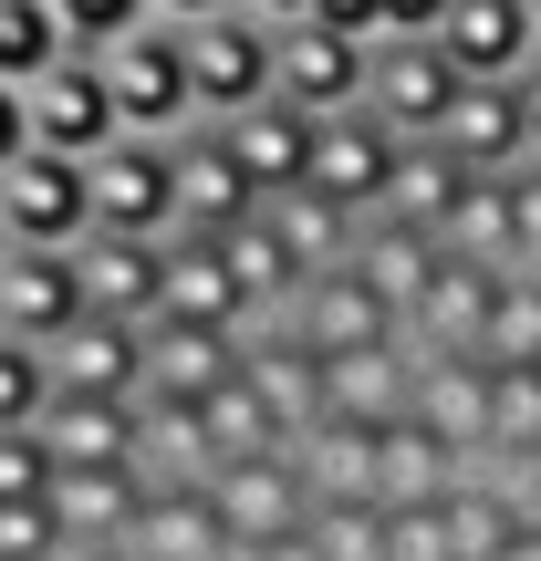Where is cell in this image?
Segmentation results:
<instances>
[{
	"instance_id": "4316f807",
	"label": "cell",
	"mask_w": 541,
	"mask_h": 561,
	"mask_svg": "<svg viewBox=\"0 0 541 561\" xmlns=\"http://www.w3.org/2000/svg\"><path fill=\"white\" fill-rule=\"evenodd\" d=\"M125 551H136V561H240L229 530H219V510H208V489H146Z\"/></svg>"
},
{
	"instance_id": "2e32d148",
	"label": "cell",
	"mask_w": 541,
	"mask_h": 561,
	"mask_svg": "<svg viewBox=\"0 0 541 561\" xmlns=\"http://www.w3.org/2000/svg\"><path fill=\"white\" fill-rule=\"evenodd\" d=\"M438 53L459 62L469 83H510V73L541 53L531 0H448V11H438Z\"/></svg>"
},
{
	"instance_id": "11a10c76",
	"label": "cell",
	"mask_w": 541,
	"mask_h": 561,
	"mask_svg": "<svg viewBox=\"0 0 541 561\" xmlns=\"http://www.w3.org/2000/svg\"><path fill=\"white\" fill-rule=\"evenodd\" d=\"M531 32H541V0H531Z\"/></svg>"
},
{
	"instance_id": "8d00e7d4",
	"label": "cell",
	"mask_w": 541,
	"mask_h": 561,
	"mask_svg": "<svg viewBox=\"0 0 541 561\" xmlns=\"http://www.w3.org/2000/svg\"><path fill=\"white\" fill-rule=\"evenodd\" d=\"M199 416H208V447H219V458H261V447H292V426H281L271 405L250 396V375H229L219 396L199 405Z\"/></svg>"
},
{
	"instance_id": "6f0895ef",
	"label": "cell",
	"mask_w": 541,
	"mask_h": 561,
	"mask_svg": "<svg viewBox=\"0 0 541 561\" xmlns=\"http://www.w3.org/2000/svg\"><path fill=\"white\" fill-rule=\"evenodd\" d=\"M531 520H541V510H531Z\"/></svg>"
},
{
	"instance_id": "9a60e30c",
	"label": "cell",
	"mask_w": 541,
	"mask_h": 561,
	"mask_svg": "<svg viewBox=\"0 0 541 561\" xmlns=\"http://www.w3.org/2000/svg\"><path fill=\"white\" fill-rule=\"evenodd\" d=\"M63 322H83V261L74 250H0V333L53 343Z\"/></svg>"
},
{
	"instance_id": "7dc6e473",
	"label": "cell",
	"mask_w": 541,
	"mask_h": 561,
	"mask_svg": "<svg viewBox=\"0 0 541 561\" xmlns=\"http://www.w3.org/2000/svg\"><path fill=\"white\" fill-rule=\"evenodd\" d=\"M313 21H334V32H354V42H375V0H313Z\"/></svg>"
},
{
	"instance_id": "5b68a950",
	"label": "cell",
	"mask_w": 541,
	"mask_h": 561,
	"mask_svg": "<svg viewBox=\"0 0 541 561\" xmlns=\"http://www.w3.org/2000/svg\"><path fill=\"white\" fill-rule=\"evenodd\" d=\"M208 510H219L229 551H261V541H292L313 520V479H302L292 447H261V458H219L208 468Z\"/></svg>"
},
{
	"instance_id": "484cf974",
	"label": "cell",
	"mask_w": 541,
	"mask_h": 561,
	"mask_svg": "<svg viewBox=\"0 0 541 561\" xmlns=\"http://www.w3.org/2000/svg\"><path fill=\"white\" fill-rule=\"evenodd\" d=\"M406 416H427L448 447L480 458V437H489V364L480 354H417V396H406Z\"/></svg>"
},
{
	"instance_id": "603a6c76",
	"label": "cell",
	"mask_w": 541,
	"mask_h": 561,
	"mask_svg": "<svg viewBox=\"0 0 541 561\" xmlns=\"http://www.w3.org/2000/svg\"><path fill=\"white\" fill-rule=\"evenodd\" d=\"M136 396H53L42 405V447H53V468H115L136 458Z\"/></svg>"
},
{
	"instance_id": "ac0fdd59",
	"label": "cell",
	"mask_w": 541,
	"mask_h": 561,
	"mask_svg": "<svg viewBox=\"0 0 541 561\" xmlns=\"http://www.w3.org/2000/svg\"><path fill=\"white\" fill-rule=\"evenodd\" d=\"M469 468H480V458H469V447H448L427 416H385V437H375V500H385V510L448 500Z\"/></svg>"
},
{
	"instance_id": "d4e9b609",
	"label": "cell",
	"mask_w": 541,
	"mask_h": 561,
	"mask_svg": "<svg viewBox=\"0 0 541 561\" xmlns=\"http://www.w3.org/2000/svg\"><path fill=\"white\" fill-rule=\"evenodd\" d=\"M167 312H178V322H229V333L250 322L240 280H229V240H208V229H167Z\"/></svg>"
},
{
	"instance_id": "e0dca14e",
	"label": "cell",
	"mask_w": 541,
	"mask_h": 561,
	"mask_svg": "<svg viewBox=\"0 0 541 561\" xmlns=\"http://www.w3.org/2000/svg\"><path fill=\"white\" fill-rule=\"evenodd\" d=\"M250 208H261V187L240 178V157L219 146V125H188V136H178V229H208V240H229Z\"/></svg>"
},
{
	"instance_id": "6da1fadb",
	"label": "cell",
	"mask_w": 541,
	"mask_h": 561,
	"mask_svg": "<svg viewBox=\"0 0 541 561\" xmlns=\"http://www.w3.org/2000/svg\"><path fill=\"white\" fill-rule=\"evenodd\" d=\"M178 53H188V104L199 125H229L250 104H271V21L261 11H208V21H178Z\"/></svg>"
},
{
	"instance_id": "277c9868",
	"label": "cell",
	"mask_w": 541,
	"mask_h": 561,
	"mask_svg": "<svg viewBox=\"0 0 541 561\" xmlns=\"http://www.w3.org/2000/svg\"><path fill=\"white\" fill-rule=\"evenodd\" d=\"M83 178H94V229H136V240L178 229V136H104Z\"/></svg>"
},
{
	"instance_id": "1f68e13d",
	"label": "cell",
	"mask_w": 541,
	"mask_h": 561,
	"mask_svg": "<svg viewBox=\"0 0 541 561\" xmlns=\"http://www.w3.org/2000/svg\"><path fill=\"white\" fill-rule=\"evenodd\" d=\"M261 219L281 229V250H292L302 271H334V261H354V208H334L323 187H281V198H261Z\"/></svg>"
},
{
	"instance_id": "bcb514c9",
	"label": "cell",
	"mask_w": 541,
	"mask_h": 561,
	"mask_svg": "<svg viewBox=\"0 0 541 561\" xmlns=\"http://www.w3.org/2000/svg\"><path fill=\"white\" fill-rule=\"evenodd\" d=\"M438 11L448 0H375V42L385 32H438Z\"/></svg>"
},
{
	"instance_id": "7c38bea8",
	"label": "cell",
	"mask_w": 541,
	"mask_h": 561,
	"mask_svg": "<svg viewBox=\"0 0 541 561\" xmlns=\"http://www.w3.org/2000/svg\"><path fill=\"white\" fill-rule=\"evenodd\" d=\"M229 375H240V333L229 322H178V312L146 322V396L157 405H208Z\"/></svg>"
},
{
	"instance_id": "d590c367",
	"label": "cell",
	"mask_w": 541,
	"mask_h": 561,
	"mask_svg": "<svg viewBox=\"0 0 541 561\" xmlns=\"http://www.w3.org/2000/svg\"><path fill=\"white\" fill-rule=\"evenodd\" d=\"M480 364H541V271H500L480 322Z\"/></svg>"
},
{
	"instance_id": "f35d334b",
	"label": "cell",
	"mask_w": 541,
	"mask_h": 561,
	"mask_svg": "<svg viewBox=\"0 0 541 561\" xmlns=\"http://www.w3.org/2000/svg\"><path fill=\"white\" fill-rule=\"evenodd\" d=\"M302 530L323 561H385V500H313Z\"/></svg>"
},
{
	"instance_id": "60d3db41",
	"label": "cell",
	"mask_w": 541,
	"mask_h": 561,
	"mask_svg": "<svg viewBox=\"0 0 541 561\" xmlns=\"http://www.w3.org/2000/svg\"><path fill=\"white\" fill-rule=\"evenodd\" d=\"M42 405H53V364H42V343L0 333V426H42Z\"/></svg>"
},
{
	"instance_id": "f1b7e54d",
	"label": "cell",
	"mask_w": 541,
	"mask_h": 561,
	"mask_svg": "<svg viewBox=\"0 0 541 561\" xmlns=\"http://www.w3.org/2000/svg\"><path fill=\"white\" fill-rule=\"evenodd\" d=\"M375 437L385 426H364V416H313L302 426L292 458L313 479V500H375Z\"/></svg>"
},
{
	"instance_id": "7402d4cb",
	"label": "cell",
	"mask_w": 541,
	"mask_h": 561,
	"mask_svg": "<svg viewBox=\"0 0 541 561\" xmlns=\"http://www.w3.org/2000/svg\"><path fill=\"white\" fill-rule=\"evenodd\" d=\"M438 146L459 167H480V178H500V167L531 157V125H521V83H459V104H448Z\"/></svg>"
},
{
	"instance_id": "8992f818",
	"label": "cell",
	"mask_w": 541,
	"mask_h": 561,
	"mask_svg": "<svg viewBox=\"0 0 541 561\" xmlns=\"http://www.w3.org/2000/svg\"><path fill=\"white\" fill-rule=\"evenodd\" d=\"M459 62L438 53V32H385L364 42V115H385L396 136H438L448 104H459Z\"/></svg>"
},
{
	"instance_id": "7a4b0ae2",
	"label": "cell",
	"mask_w": 541,
	"mask_h": 561,
	"mask_svg": "<svg viewBox=\"0 0 541 561\" xmlns=\"http://www.w3.org/2000/svg\"><path fill=\"white\" fill-rule=\"evenodd\" d=\"M104 104H115V136H188L199 104H188V53H178V21H146L125 32L115 53H94Z\"/></svg>"
},
{
	"instance_id": "ba28073f",
	"label": "cell",
	"mask_w": 541,
	"mask_h": 561,
	"mask_svg": "<svg viewBox=\"0 0 541 561\" xmlns=\"http://www.w3.org/2000/svg\"><path fill=\"white\" fill-rule=\"evenodd\" d=\"M396 157H406V136H396L385 115H364V104H354V115H323V125H313V178H302V187H323L334 208L375 219L385 187H396Z\"/></svg>"
},
{
	"instance_id": "681fc988",
	"label": "cell",
	"mask_w": 541,
	"mask_h": 561,
	"mask_svg": "<svg viewBox=\"0 0 541 561\" xmlns=\"http://www.w3.org/2000/svg\"><path fill=\"white\" fill-rule=\"evenodd\" d=\"M510 83H521V125H531V157H541V53H531Z\"/></svg>"
},
{
	"instance_id": "ee69618b",
	"label": "cell",
	"mask_w": 541,
	"mask_h": 561,
	"mask_svg": "<svg viewBox=\"0 0 541 561\" xmlns=\"http://www.w3.org/2000/svg\"><path fill=\"white\" fill-rule=\"evenodd\" d=\"M53 489V447L42 426H0V500H42Z\"/></svg>"
},
{
	"instance_id": "db71d44e",
	"label": "cell",
	"mask_w": 541,
	"mask_h": 561,
	"mask_svg": "<svg viewBox=\"0 0 541 561\" xmlns=\"http://www.w3.org/2000/svg\"><path fill=\"white\" fill-rule=\"evenodd\" d=\"M74 561H136V551H74Z\"/></svg>"
},
{
	"instance_id": "816d5d0a",
	"label": "cell",
	"mask_w": 541,
	"mask_h": 561,
	"mask_svg": "<svg viewBox=\"0 0 541 561\" xmlns=\"http://www.w3.org/2000/svg\"><path fill=\"white\" fill-rule=\"evenodd\" d=\"M208 11H229V0H157V21H208Z\"/></svg>"
},
{
	"instance_id": "7bdbcfd3",
	"label": "cell",
	"mask_w": 541,
	"mask_h": 561,
	"mask_svg": "<svg viewBox=\"0 0 541 561\" xmlns=\"http://www.w3.org/2000/svg\"><path fill=\"white\" fill-rule=\"evenodd\" d=\"M385 561H459V551H448V510L438 500L385 510Z\"/></svg>"
},
{
	"instance_id": "c3c4849f",
	"label": "cell",
	"mask_w": 541,
	"mask_h": 561,
	"mask_svg": "<svg viewBox=\"0 0 541 561\" xmlns=\"http://www.w3.org/2000/svg\"><path fill=\"white\" fill-rule=\"evenodd\" d=\"M32 146V125H21V83H0V167Z\"/></svg>"
},
{
	"instance_id": "44dd1931",
	"label": "cell",
	"mask_w": 541,
	"mask_h": 561,
	"mask_svg": "<svg viewBox=\"0 0 541 561\" xmlns=\"http://www.w3.org/2000/svg\"><path fill=\"white\" fill-rule=\"evenodd\" d=\"M219 146L229 157H240V178L261 187V198H281V187H302L313 178V115H302V104H250V115H229L219 125Z\"/></svg>"
},
{
	"instance_id": "30bf717a",
	"label": "cell",
	"mask_w": 541,
	"mask_h": 561,
	"mask_svg": "<svg viewBox=\"0 0 541 561\" xmlns=\"http://www.w3.org/2000/svg\"><path fill=\"white\" fill-rule=\"evenodd\" d=\"M53 520H63V561L74 551H125V530H136L146 510V468L115 458V468H53Z\"/></svg>"
},
{
	"instance_id": "e575fe53",
	"label": "cell",
	"mask_w": 541,
	"mask_h": 561,
	"mask_svg": "<svg viewBox=\"0 0 541 561\" xmlns=\"http://www.w3.org/2000/svg\"><path fill=\"white\" fill-rule=\"evenodd\" d=\"M541 447V364H489V437H480V468H510Z\"/></svg>"
},
{
	"instance_id": "74e56055",
	"label": "cell",
	"mask_w": 541,
	"mask_h": 561,
	"mask_svg": "<svg viewBox=\"0 0 541 561\" xmlns=\"http://www.w3.org/2000/svg\"><path fill=\"white\" fill-rule=\"evenodd\" d=\"M53 62H63L53 0H0V83H42Z\"/></svg>"
},
{
	"instance_id": "f546056e",
	"label": "cell",
	"mask_w": 541,
	"mask_h": 561,
	"mask_svg": "<svg viewBox=\"0 0 541 561\" xmlns=\"http://www.w3.org/2000/svg\"><path fill=\"white\" fill-rule=\"evenodd\" d=\"M438 250H459V261H489V271H510V261H521V208H510V167H500V178H469V187H459V208L438 219Z\"/></svg>"
},
{
	"instance_id": "4dcf8cb0",
	"label": "cell",
	"mask_w": 541,
	"mask_h": 561,
	"mask_svg": "<svg viewBox=\"0 0 541 561\" xmlns=\"http://www.w3.org/2000/svg\"><path fill=\"white\" fill-rule=\"evenodd\" d=\"M229 280H240L250 322H281V312H292V291H302V280H313V271H302L292 250H281V229L261 219V208H250V219L229 229ZM250 322H240V333H250Z\"/></svg>"
},
{
	"instance_id": "83f0119b",
	"label": "cell",
	"mask_w": 541,
	"mask_h": 561,
	"mask_svg": "<svg viewBox=\"0 0 541 561\" xmlns=\"http://www.w3.org/2000/svg\"><path fill=\"white\" fill-rule=\"evenodd\" d=\"M136 468H146V489H208V468H219V447H208V416L199 405H157V396H136Z\"/></svg>"
},
{
	"instance_id": "5bb4252c",
	"label": "cell",
	"mask_w": 541,
	"mask_h": 561,
	"mask_svg": "<svg viewBox=\"0 0 541 561\" xmlns=\"http://www.w3.org/2000/svg\"><path fill=\"white\" fill-rule=\"evenodd\" d=\"M281 322H292L313 354H354V343H396V333H406V312L364 291V280H354V261L313 271V280L292 291V312H281Z\"/></svg>"
},
{
	"instance_id": "52a82bcc",
	"label": "cell",
	"mask_w": 541,
	"mask_h": 561,
	"mask_svg": "<svg viewBox=\"0 0 541 561\" xmlns=\"http://www.w3.org/2000/svg\"><path fill=\"white\" fill-rule=\"evenodd\" d=\"M271 94L302 104L313 125L323 115H354V104H364V42L334 32V21H313V11L281 21V32H271Z\"/></svg>"
},
{
	"instance_id": "9f6ffc18",
	"label": "cell",
	"mask_w": 541,
	"mask_h": 561,
	"mask_svg": "<svg viewBox=\"0 0 541 561\" xmlns=\"http://www.w3.org/2000/svg\"><path fill=\"white\" fill-rule=\"evenodd\" d=\"M0 250H11V229H0Z\"/></svg>"
},
{
	"instance_id": "836d02e7",
	"label": "cell",
	"mask_w": 541,
	"mask_h": 561,
	"mask_svg": "<svg viewBox=\"0 0 541 561\" xmlns=\"http://www.w3.org/2000/svg\"><path fill=\"white\" fill-rule=\"evenodd\" d=\"M480 178V167H459L438 136H406V157H396V187H385V219H417V229H438L448 208H459V187Z\"/></svg>"
},
{
	"instance_id": "ab89813d",
	"label": "cell",
	"mask_w": 541,
	"mask_h": 561,
	"mask_svg": "<svg viewBox=\"0 0 541 561\" xmlns=\"http://www.w3.org/2000/svg\"><path fill=\"white\" fill-rule=\"evenodd\" d=\"M53 21H63V53H115L125 32L157 21V0H53Z\"/></svg>"
},
{
	"instance_id": "3957f363",
	"label": "cell",
	"mask_w": 541,
	"mask_h": 561,
	"mask_svg": "<svg viewBox=\"0 0 541 561\" xmlns=\"http://www.w3.org/2000/svg\"><path fill=\"white\" fill-rule=\"evenodd\" d=\"M0 229H11V250H74L83 229H94V178H83V157L21 146V157L0 167Z\"/></svg>"
},
{
	"instance_id": "ffe728a7",
	"label": "cell",
	"mask_w": 541,
	"mask_h": 561,
	"mask_svg": "<svg viewBox=\"0 0 541 561\" xmlns=\"http://www.w3.org/2000/svg\"><path fill=\"white\" fill-rule=\"evenodd\" d=\"M489 291H500V271H489V261H459V250H448V261H438V280L417 291V312H406V343H417V354H480Z\"/></svg>"
},
{
	"instance_id": "f907efd6",
	"label": "cell",
	"mask_w": 541,
	"mask_h": 561,
	"mask_svg": "<svg viewBox=\"0 0 541 561\" xmlns=\"http://www.w3.org/2000/svg\"><path fill=\"white\" fill-rule=\"evenodd\" d=\"M489 561H541V520H521V530H510V541L489 551Z\"/></svg>"
},
{
	"instance_id": "d6986e66",
	"label": "cell",
	"mask_w": 541,
	"mask_h": 561,
	"mask_svg": "<svg viewBox=\"0 0 541 561\" xmlns=\"http://www.w3.org/2000/svg\"><path fill=\"white\" fill-rule=\"evenodd\" d=\"M406 396H417V343H354V354H323V416H406Z\"/></svg>"
},
{
	"instance_id": "8fae6325",
	"label": "cell",
	"mask_w": 541,
	"mask_h": 561,
	"mask_svg": "<svg viewBox=\"0 0 541 561\" xmlns=\"http://www.w3.org/2000/svg\"><path fill=\"white\" fill-rule=\"evenodd\" d=\"M74 261H83V312H115V322H157V312H167V240H136V229H83Z\"/></svg>"
},
{
	"instance_id": "d6a6232c",
	"label": "cell",
	"mask_w": 541,
	"mask_h": 561,
	"mask_svg": "<svg viewBox=\"0 0 541 561\" xmlns=\"http://www.w3.org/2000/svg\"><path fill=\"white\" fill-rule=\"evenodd\" d=\"M438 510H448V551H459V561H489L510 530L531 520V510H521V489H510V479H489V468H469V479L448 489Z\"/></svg>"
},
{
	"instance_id": "b9f144b4",
	"label": "cell",
	"mask_w": 541,
	"mask_h": 561,
	"mask_svg": "<svg viewBox=\"0 0 541 561\" xmlns=\"http://www.w3.org/2000/svg\"><path fill=\"white\" fill-rule=\"evenodd\" d=\"M0 561H63L53 500H0Z\"/></svg>"
},
{
	"instance_id": "cb8c5ba5",
	"label": "cell",
	"mask_w": 541,
	"mask_h": 561,
	"mask_svg": "<svg viewBox=\"0 0 541 561\" xmlns=\"http://www.w3.org/2000/svg\"><path fill=\"white\" fill-rule=\"evenodd\" d=\"M438 261H448L438 229H417V219H385V208H375V219L354 229V280L375 301H396V312H417V291L438 280Z\"/></svg>"
},
{
	"instance_id": "9c48e42d",
	"label": "cell",
	"mask_w": 541,
	"mask_h": 561,
	"mask_svg": "<svg viewBox=\"0 0 541 561\" xmlns=\"http://www.w3.org/2000/svg\"><path fill=\"white\" fill-rule=\"evenodd\" d=\"M42 364H53V396H146V322L83 312L42 343Z\"/></svg>"
},
{
	"instance_id": "4fadbf2b",
	"label": "cell",
	"mask_w": 541,
	"mask_h": 561,
	"mask_svg": "<svg viewBox=\"0 0 541 561\" xmlns=\"http://www.w3.org/2000/svg\"><path fill=\"white\" fill-rule=\"evenodd\" d=\"M21 125H32V146H53V157H94V146L115 136V104H104L94 53H63L42 83H21Z\"/></svg>"
},
{
	"instance_id": "f5cc1de1",
	"label": "cell",
	"mask_w": 541,
	"mask_h": 561,
	"mask_svg": "<svg viewBox=\"0 0 541 561\" xmlns=\"http://www.w3.org/2000/svg\"><path fill=\"white\" fill-rule=\"evenodd\" d=\"M240 11H261L271 32H281V21H302V11H313V0H240Z\"/></svg>"
},
{
	"instance_id": "f6af8a7d",
	"label": "cell",
	"mask_w": 541,
	"mask_h": 561,
	"mask_svg": "<svg viewBox=\"0 0 541 561\" xmlns=\"http://www.w3.org/2000/svg\"><path fill=\"white\" fill-rule=\"evenodd\" d=\"M510 208H521V261L510 271H541V157L510 167Z\"/></svg>"
}]
</instances>
